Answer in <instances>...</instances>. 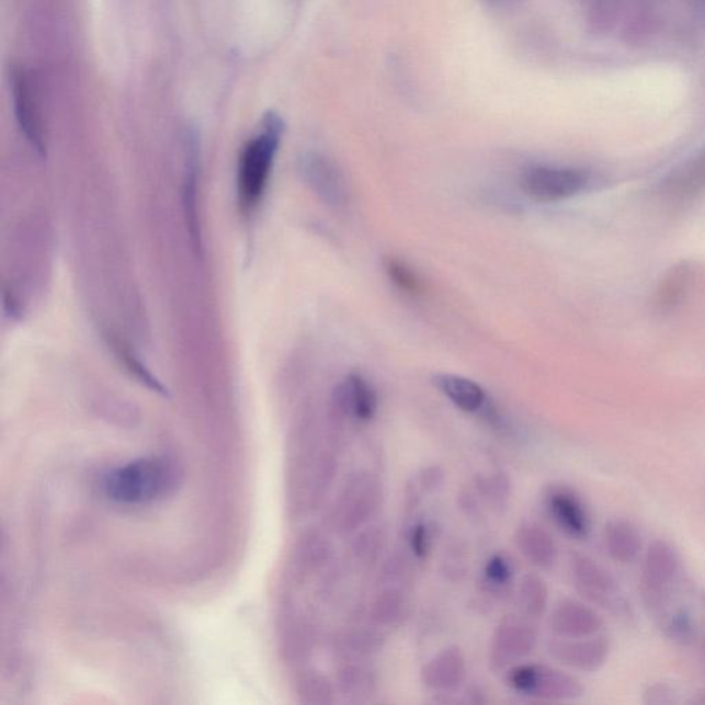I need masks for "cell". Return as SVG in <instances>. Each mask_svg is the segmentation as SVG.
Instances as JSON below:
<instances>
[{"mask_svg": "<svg viewBox=\"0 0 705 705\" xmlns=\"http://www.w3.org/2000/svg\"><path fill=\"white\" fill-rule=\"evenodd\" d=\"M514 542L522 556L534 567L548 570L558 559V546L550 532L536 522H524L516 527Z\"/></svg>", "mask_w": 705, "mask_h": 705, "instance_id": "obj_17", "label": "cell"}, {"mask_svg": "<svg viewBox=\"0 0 705 705\" xmlns=\"http://www.w3.org/2000/svg\"><path fill=\"white\" fill-rule=\"evenodd\" d=\"M516 605L521 615L531 621H539L547 611L548 585L545 580L535 573L522 576L516 589Z\"/></svg>", "mask_w": 705, "mask_h": 705, "instance_id": "obj_24", "label": "cell"}, {"mask_svg": "<svg viewBox=\"0 0 705 705\" xmlns=\"http://www.w3.org/2000/svg\"><path fill=\"white\" fill-rule=\"evenodd\" d=\"M689 573L674 543L655 539L640 557L639 596L648 615L678 589Z\"/></svg>", "mask_w": 705, "mask_h": 705, "instance_id": "obj_3", "label": "cell"}, {"mask_svg": "<svg viewBox=\"0 0 705 705\" xmlns=\"http://www.w3.org/2000/svg\"><path fill=\"white\" fill-rule=\"evenodd\" d=\"M543 508L565 536L573 541L589 539L593 532V515L576 489L553 484L543 493Z\"/></svg>", "mask_w": 705, "mask_h": 705, "instance_id": "obj_9", "label": "cell"}, {"mask_svg": "<svg viewBox=\"0 0 705 705\" xmlns=\"http://www.w3.org/2000/svg\"><path fill=\"white\" fill-rule=\"evenodd\" d=\"M694 268L691 262H680L672 266L661 278L655 295V308L660 315H670L685 303L694 282Z\"/></svg>", "mask_w": 705, "mask_h": 705, "instance_id": "obj_19", "label": "cell"}, {"mask_svg": "<svg viewBox=\"0 0 705 705\" xmlns=\"http://www.w3.org/2000/svg\"><path fill=\"white\" fill-rule=\"evenodd\" d=\"M611 652L612 643L604 633L578 639L556 637L548 644V655L554 660L569 670L585 674L600 671L610 660Z\"/></svg>", "mask_w": 705, "mask_h": 705, "instance_id": "obj_10", "label": "cell"}, {"mask_svg": "<svg viewBox=\"0 0 705 705\" xmlns=\"http://www.w3.org/2000/svg\"><path fill=\"white\" fill-rule=\"evenodd\" d=\"M409 550L419 559L427 558L433 545L432 526L424 521H416L407 531Z\"/></svg>", "mask_w": 705, "mask_h": 705, "instance_id": "obj_29", "label": "cell"}, {"mask_svg": "<svg viewBox=\"0 0 705 705\" xmlns=\"http://www.w3.org/2000/svg\"><path fill=\"white\" fill-rule=\"evenodd\" d=\"M385 269L391 283L403 291V293L416 295V297L417 295L423 294L421 278H419L418 274L413 272V269L409 268L406 262L393 257L386 258Z\"/></svg>", "mask_w": 705, "mask_h": 705, "instance_id": "obj_28", "label": "cell"}, {"mask_svg": "<svg viewBox=\"0 0 705 705\" xmlns=\"http://www.w3.org/2000/svg\"><path fill=\"white\" fill-rule=\"evenodd\" d=\"M466 656L455 645L441 649L421 670L423 685L440 693L456 692L466 682Z\"/></svg>", "mask_w": 705, "mask_h": 705, "instance_id": "obj_14", "label": "cell"}, {"mask_svg": "<svg viewBox=\"0 0 705 705\" xmlns=\"http://www.w3.org/2000/svg\"><path fill=\"white\" fill-rule=\"evenodd\" d=\"M384 484L368 470L350 475L339 494L333 522L341 535L362 531L374 519L384 503Z\"/></svg>", "mask_w": 705, "mask_h": 705, "instance_id": "obj_5", "label": "cell"}, {"mask_svg": "<svg viewBox=\"0 0 705 705\" xmlns=\"http://www.w3.org/2000/svg\"><path fill=\"white\" fill-rule=\"evenodd\" d=\"M172 471L160 457H143L107 475L105 491L113 502L144 504L163 497L171 487Z\"/></svg>", "mask_w": 705, "mask_h": 705, "instance_id": "obj_4", "label": "cell"}, {"mask_svg": "<svg viewBox=\"0 0 705 705\" xmlns=\"http://www.w3.org/2000/svg\"><path fill=\"white\" fill-rule=\"evenodd\" d=\"M196 172L193 167L190 169V174L186 177L184 190V208L186 218L187 234L191 236L193 249L202 251V235L201 225H198L197 215V185Z\"/></svg>", "mask_w": 705, "mask_h": 705, "instance_id": "obj_27", "label": "cell"}, {"mask_svg": "<svg viewBox=\"0 0 705 705\" xmlns=\"http://www.w3.org/2000/svg\"><path fill=\"white\" fill-rule=\"evenodd\" d=\"M284 123L277 113L263 117L261 132L247 143L239 160L238 190L241 207L250 212L261 202L282 143Z\"/></svg>", "mask_w": 705, "mask_h": 705, "instance_id": "obj_1", "label": "cell"}, {"mask_svg": "<svg viewBox=\"0 0 705 705\" xmlns=\"http://www.w3.org/2000/svg\"><path fill=\"white\" fill-rule=\"evenodd\" d=\"M478 488L489 502L502 504L510 494V480L503 473H494L489 477H482L478 481Z\"/></svg>", "mask_w": 705, "mask_h": 705, "instance_id": "obj_32", "label": "cell"}, {"mask_svg": "<svg viewBox=\"0 0 705 705\" xmlns=\"http://www.w3.org/2000/svg\"><path fill=\"white\" fill-rule=\"evenodd\" d=\"M378 412V396L373 385L362 375L352 374L338 386L333 395V422L336 432L343 433L344 422L354 419L368 423Z\"/></svg>", "mask_w": 705, "mask_h": 705, "instance_id": "obj_11", "label": "cell"}, {"mask_svg": "<svg viewBox=\"0 0 705 705\" xmlns=\"http://www.w3.org/2000/svg\"><path fill=\"white\" fill-rule=\"evenodd\" d=\"M705 191V153L682 167L666 181L664 192L672 202L693 201Z\"/></svg>", "mask_w": 705, "mask_h": 705, "instance_id": "obj_23", "label": "cell"}, {"mask_svg": "<svg viewBox=\"0 0 705 705\" xmlns=\"http://www.w3.org/2000/svg\"><path fill=\"white\" fill-rule=\"evenodd\" d=\"M569 570L576 593L581 600L621 621H632V602L610 569L587 554L576 553L570 558Z\"/></svg>", "mask_w": 705, "mask_h": 705, "instance_id": "obj_2", "label": "cell"}, {"mask_svg": "<svg viewBox=\"0 0 705 705\" xmlns=\"http://www.w3.org/2000/svg\"><path fill=\"white\" fill-rule=\"evenodd\" d=\"M12 90L14 113L20 130L23 132L26 141L37 153L46 155V139L39 107H37L35 96L32 94L30 78L24 69H13Z\"/></svg>", "mask_w": 705, "mask_h": 705, "instance_id": "obj_13", "label": "cell"}, {"mask_svg": "<svg viewBox=\"0 0 705 705\" xmlns=\"http://www.w3.org/2000/svg\"><path fill=\"white\" fill-rule=\"evenodd\" d=\"M550 627L557 638H589L604 633L605 618L601 611L583 600H562L554 607Z\"/></svg>", "mask_w": 705, "mask_h": 705, "instance_id": "obj_12", "label": "cell"}, {"mask_svg": "<svg viewBox=\"0 0 705 705\" xmlns=\"http://www.w3.org/2000/svg\"><path fill=\"white\" fill-rule=\"evenodd\" d=\"M514 564L505 554H493L482 570V584L487 593L500 595L510 589L514 579Z\"/></svg>", "mask_w": 705, "mask_h": 705, "instance_id": "obj_25", "label": "cell"}, {"mask_svg": "<svg viewBox=\"0 0 705 705\" xmlns=\"http://www.w3.org/2000/svg\"><path fill=\"white\" fill-rule=\"evenodd\" d=\"M444 478L443 468L439 466H430L424 468L421 477H419V482H421V486L423 489H427V491H435V489L443 486Z\"/></svg>", "mask_w": 705, "mask_h": 705, "instance_id": "obj_33", "label": "cell"}, {"mask_svg": "<svg viewBox=\"0 0 705 705\" xmlns=\"http://www.w3.org/2000/svg\"><path fill=\"white\" fill-rule=\"evenodd\" d=\"M336 681L339 693L354 703L367 702L378 691V675L367 661H342Z\"/></svg>", "mask_w": 705, "mask_h": 705, "instance_id": "obj_18", "label": "cell"}, {"mask_svg": "<svg viewBox=\"0 0 705 705\" xmlns=\"http://www.w3.org/2000/svg\"><path fill=\"white\" fill-rule=\"evenodd\" d=\"M385 546L384 531L379 526L364 527L352 546L354 558L362 565H369L378 558Z\"/></svg>", "mask_w": 705, "mask_h": 705, "instance_id": "obj_26", "label": "cell"}, {"mask_svg": "<svg viewBox=\"0 0 705 705\" xmlns=\"http://www.w3.org/2000/svg\"><path fill=\"white\" fill-rule=\"evenodd\" d=\"M305 180L328 206H344L348 201L346 181L331 160L319 155L308 156L303 161Z\"/></svg>", "mask_w": 705, "mask_h": 705, "instance_id": "obj_15", "label": "cell"}, {"mask_svg": "<svg viewBox=\"0 0 705 705\" xmlns=\"http://www.w3.org/2000/svg\"><path fill=\"white\" fill-rule=\"evenodd\" d=\"M602 543L607 557L618 565L637 562L645 552L644 536L639 527L626 519L607 522L602 532Z\"/></svg>", "mask_w": 705, "mask_h": 705, "instance_id": "obj_16", "label": "cell"}, {"mask_svg": "<svg viewBox=\"0 0 705 705\" xmlns=\"http://www.w3.org/2000/svg\"><path fill=\"white\" fill-rule=\"evenodd\" d=\"M434 385L456 408L466 413H482L489 406L486 390L477 382L459 375L434 376Z\"/></svg>", "mask_w": 705, "mask_h": 705, "instance_id": "obj_20", "label": "cell"}, {"mask_svg": "<svg viewBox=\"0 0 705 705\" xmlns=\"http://www.w3.org/2000/svg\"><path fill=\"white\" fill-rule=\"evenodd\" d=\"M333 644L342 661H368L384 649L385 635L376 628H348L338 634Z\"/></svg>", "mask_w": 705, "mask_h": 705, "instance_id": "obj_21", "label": "cell"}, {"mask_svg": "<svg viewBox=\"0 0 705 705\" xmlns=\"http://www.w3.org/2000/svg\"><path fill=\"white\" fill-rule=\"evenodd\" d=\"M304 694L310 703L332 704L336 703V687L328 678L311 675L304 683Z\"/></svg>", "mask_w": 705, "mask_h": 705, "instance_id": "obj_31", "label": "cell"}, {"mask_svg": "<svg viewBox=\"0 0 705 705\" xmlns=\"http://www.w3.org/2000/svg\"><path fill=\"white\" fill-rule=\"evenodd\" d=\"M536 645L537 632L531 618L521 613L504 616L489 644V667L494 672L510 670L531 656Z\"/></svg>", "mask_w": 705, "mask_h": 705, "instance_id": "obj_8", "label": "cell"}, {"mask_svg": "<svg viewBox=\"0 0 705 705\" xmlns=\"http://www.w3.org/2000/svg\"><path fill=\"white\" fill-rule=\"evenodd\" d=\"M407 611L408 599L403 587L385 584L371 602L368 616L375 627L391 628L402 622Z\"/></svg>", "mask_w": 705, "mask_h": 705, "instance_id": "obj_22", "label": "cell"}, {"mask_svg": "<svg viewBox=\"0 0 705 705\" xmlns=\"http://www.w3.org/2000/svg\"><path fill=\"white\" fill-rule=\"evenodd\" d=\"M593 181L589 171L573 167H535L521 179L522 191L532 201L556 203L578 196L589 190Z\"/></svg>", "mask_w": 705, "mask_h": 705, "instance_id": "obj_7", "label": "cell"}, {"mask_svg": "<svg viewBox=\"0 0 705 705\" xmlns=\"http://www.w3.org/2000/svg\"><path fill=\"white\" fill-rule=\"evenodd\" d=\"M693 703L705 704V693L702 694V697L693 700Z\"/></svg>", "mask_w": 705, "mask_h": 705, "instance_id": "obj_34", "label": "cell"}, {"mask_svg": "<svg viewBox=\"0 0 705 705\" xmlns=\"http://www.w3.org/2000/svg\"><path fill=\"white\" fill-rule=\"evenodd\" d=\"M113 346H115L117 354H120V357L123 360V363L126 364V367L132 371V374L136 376V378L150 387V389L160 393V395H167L164 386L161 385L160 382L150 374V371L145 367V365L139 362L132 352H128L121 342H113Z\"/></svg>", "mask_w": 705, "mask_h": 705, "instance_id": "obj_30", "label": "cell"}, {"mask_svg": "<svg viewBox=\"0 0 705 705\" xmlns=\"http://www.w3.org/2000/svg\"><path fill=\"white\" fill-rule=\"evenodd\" d=\"M505 683L515 693L543 702H575L584 694L581 682L569 672L542 663H520L511 667Z\"/></svg>", "mask_w": 705, "mask_h": 705, "instance_id": "obj_6", "label": "cell"}]
</instances>
